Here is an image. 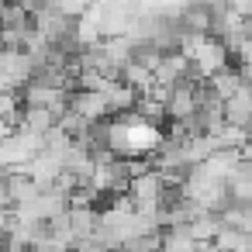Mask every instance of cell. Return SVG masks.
<instances>
[{"label":"cell","mask_w":252,"mask_h":252,"mask_svg":"<svg viewBox=\"0 0 252 252\" xmlns=\"http://www.w3.org/2000/svg\"><path fill=\"white\" fill-rule=\"evenodd\" d=\"M0 80H4V94H25V87L35 80V63L28 52H4L0 56Z\"/></svg>","instance_id":"cell-1"},{"label":"cell","mask_w":252,"mask_h":252,"mask_svg":"<svg viewBox=\"0 0 252 252\" xmlns=\"http://www.w3.org/2000/svg\"><path fill=\"white\" fill-rule=\"evenodd\" d=\"M69 107H76L87 121H104V118H111V100H107V94H87V90H76L73 100H69Z\"/></svg>","instance_id":"cell-2"},{"label":"cell","mask_w":252,"mask_h":252,"mask_svg":"<svg viewBox=\"0 0 252 252\" xmlns=\"http://www.w3.org/2000/svg\"><path fill=\"white\" fill-rule=\"evenodd\" d=\"M32 11L21 0H4V32H28L32 28Z\"/></svg>","instance_id":"cell-3"},{"label":"cell","mask_w":252,"mask_h":252,"mask_svg":"<svg viewBox=\"0 0 252 252\" xmlns=\"http://www.w3.org/2000/svg\"><path fill=\"white\" fill-rule=\"evenodd\" d=\"M214 245L221 252H252V235H245L238 228H221V235L214 238Z\"/></svg>","instance_id":"cell-4"},{"label":"cell","mask_w":252,"mask_h":252,"mask_svg":"<svg viewBox=\"0 0 252 252\" xmlns=\"http://www.w3.org/2000/svg\"><path fill=\"white\" fill-rule=\"evenodd\" d=\"M166 56H169V52H162V49L152 45V42H135V63L145 66L149 73H156V69L166 63Z\"/></svg>","instance_id":"cell-5"},{"label":"cell","mask_w":252,"mask_h":252,"mask_svg":"<svg viewBox=\"0 0 252 252\" xmlns=\"http://www.w3.org/2000/svg\"><path fill=\"white\" fill-rule=\"evenodd\" d=\"M73 252H114V249H104V245H97V242H87V245H76Z\"/></svg>","instance_id":"cell-6"}]
</instances>
